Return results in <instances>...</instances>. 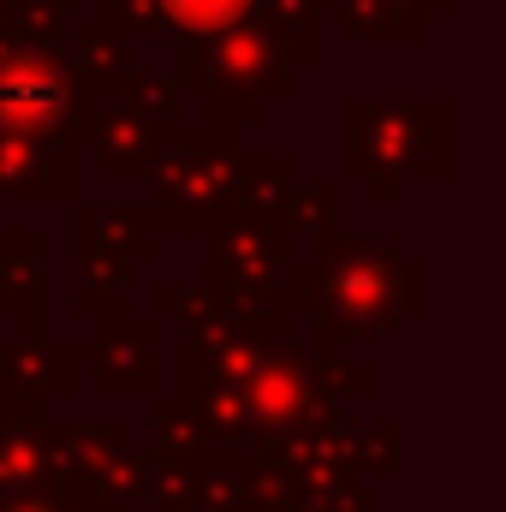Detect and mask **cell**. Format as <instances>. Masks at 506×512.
<instances>
[{
    "mask_svg": "<svg viewBox=\"0 0 506 512\" xmlns=\"http://www.w3.org/2000/svg\"><path fill=\"white\" fill-rule=\"evenodd\" d=\"M42 471H48V447H36L30 435H0V501L36 495Z\"/></svg>",
    "mask_w": 506,
    "mask_h": 512,
    "instance_id": "ba28073f",
    "label": "cell"
},
{
    "mask_svg": "<svg viewBox=\"0 0 506 512\" xmlns=\"http://www.w3.org/2000/svg\"><path fill=\"white\" fill-rule=\"evenodd\" d=\"M185 66H191L185 84L209 108H221L233 120H251V108H262L268 96H280L286 78H292V66L280 54V36L274 30L262 36L251 24H233L221 36H191L185 42Z\"/></svg>",
    "mask_w": 506,
    "mask_h": 512,
    "instance_id": "7a4b0ae2",
    "label": "cell"
},
{
    "mask_svg": "<svg viewBox=\"0 0 506 512\" xmlns=\"http://www.w3.org/2000/svg\"><path fill=\"white\" fill-rule=\"evenodd\" d=\"M30 131H0V197H66V161L54 149L30 155Z\"/></svg>",
    "mask_w": 506,
    "mask_h": 512,
    "instance_id": "5b68a950",
    "label": "cell"
},
{
    "mask_svg": "<svg viewBox=\"0 0 506 512\" xmlns=\"http://www.w3.org/2000/svg\"><path fill=\"white\" fill-rule=\"evenodd\" d=\"M155 18H167V30L173 36H221V30H233V24H251L256 12H262V0H143Z\"/></svg>",
    "mask_w": 506,
    "mask_h": 512,
    "instance_id": "52a82bcc",
    "label": "cell"
},
{
    "mask_svg": "<svg viewBox=\"0 0 506 512\" xmlns=\"http://www.w3.org/2000/svg\"><path fill=\"white\" fill-rule=\"evenodd\" d=\"M346 149L352 173H441L447 161V108L441 102H352L346 108Z\"/></svg>",
    "mask_w": 506,
    "mask_h": 512,
    "instance_id": "3957f363",
    "label": "cell"
},
{
    "mask_svg": "<svg viewBox=\"0 0 506 512\" xmlns=\"http://www.w3.org/2000/svg\"><path fill=\"white\" fill-rule=\"evenodd\" d=\"M84 108H90V78L72 72L54 48L18 42L0 54V131L54 137V131L78 126Z\"/></svg>",
    "mask_w": 506,
    "mask_h": 512,
    "instance_id": "277c9868",
    "label": "cell"
},
{
    "mask_svg": "<svg viewBox=\"0 0 506 512\" xmlns=\"http://www.w3.org/2000/svg\"><path fill=\"white\" fill-rule=\"evenodd\" d=\"M161 179H167V203L185 209L179 221L191 227L203 209H221V203H227V179H239V161H233V155H221V161H215V155H185V161H179L173 173H161Z\"/></svg>",
    "mask_w": 506,
    "mask_h": 512,
    "instance_id": "8992f818",
    "label": "cell"
},
{
    "mask_svg": "<svg viewBox=\"0 0 506 512\" xmlns=\"http://www.w3.org/2000/svg\"><path fill=\"white\" fill-rule=\"evenodd\" d=\"M298 292H304V310L334 340H358L417 310V268H405V256L381 239H352L310 256L298 268Z\"/></svg>",
    "mask_w": 506,
    "mask_h": 512,
    "instance_id": "6da1fadb",
    "label": "cell"
}]
</instances>
